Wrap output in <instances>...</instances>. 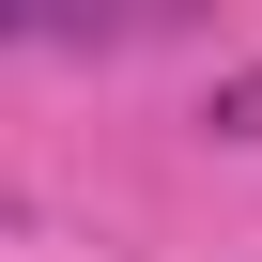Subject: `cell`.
<instances>
[{"label": "cell", "mask_w": 262, "mask_h": 262, "mask_svg": "<svg viewBox=\"0 0 262 262\" xmlns=\"http://www.w3.org/2000/svg\"><path fill=\"white\" fill-rule=\"evenodd\" d=\"M201 123H216V139H262V62H247V77H216V93H201Z\"/></svg>", "instance_id": "1"}]
</instances>
